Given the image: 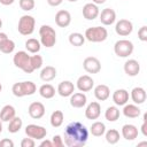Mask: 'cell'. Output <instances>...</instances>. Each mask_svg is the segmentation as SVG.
Instances as JSON below:
<instances>
[{"mask_svg": "<svg viewBox=\"0 0 147 147\" xmlns=\"http://www.w3.org/2000/svg\"><path fill=\"white\" fill-rule=\"evenodd\" d=\"M13 62L16 68L23 70L25 74L33 72V69L31 68V64H30V55L28 54V52H25V51L16 52L13 57Z\"/></svg>", "mask_w": 147, "mask_h": 147, "instance_id": "cell-5", "label": "cell"}, {"mask_svg": "<svg viewBox=\"0 0 147 147\" xmlns=\"http://www.w3.org/2000/svg\"><path fill=\"white\" fill-rule=\"evenodd\" d=\"M100 14L99 7L98 5L93 3V2H88L83 7V16L84 18L88 20V21H93L95 20Z\"/></svg>", "mask_w": 147, "mask_h": 147, "instance_id": "cell-13", "label": "cell"}, {"mask_svg": "<svg viewBox=\"0 0 147 147\" xmlns=\"http://www.w3.org/2000/svg\"><path fill=\"white\" fill-rule=\"evenodd\" d=\"M68 40H69L70 45L75 46V47H80L85 42V37L80 32H72V33H70Z\"/></svg>", "mask_w": 147, "mask_h": 147, "instance_id": "cell-29", "label": "cell"}, {"mask_svg": "<svg viewBox=\"0 0 147 147\" xmlns=\"http://www.w3.org/2000/svg\"><path fill=\"white\" fill-rule=\"evenodd\" d=\"M25 48H26L28 52H30V53H32V54H37V53L40 51V48H41V44H40V41L37 40V39L30 38V39H28V40L25 41Z\"/></svg>", "mask_w": 147, "mask_h": 147, "instance_id": "cell-32", "label": "cell"}, {"mask_svg": "<svg viewBox=\"0 0 147 147\" xmlns=\"http://www.w3.org/2000/svg\"><path fill=\"white\" fill-rule=\"evenodd\" d=\"M101 114V106L96 101H92L85 109V117L87 119H98Z\"/></svg>", "mask_w": 147, "mask_h": 147, "instance_id": "cell-15", "label": "cell"}, {"mask_svg": "<svg viewBox=\"0 0 147 147\" xmlns=\"http://www.w3.org/2000/svg\"><path fill=\"white\" fill-rule=\"evenodd\" d=\"M39 94L44 99H52L55 95V87L51 84H42L39 87Z\"/></svg>", "mask_w": 147, "mask_h": 147, "instance_id": "cell-27", "label": "cell"}, {"mask_svg": "<svg viewBox=\"0 0 147 147\" xmlns=\"http://www.w3.org/2000/svg\"><path fill=\"white\" fill-rule=\"evenodd\" d=\"M122 111H123V115L127 118H137L141 114L140 108L136 103H125Z\"/></svg>", "mask_w": 147, "mask_h": 147, "instance_id": "cell-23", "label": "cell"}, {"mask_svg": "<svg viewBox=\"0 0 147 147\" xmlns=\"http://www.w3.org/2000/svg\"><path fill=\"white\" fill-rule=\"evenodd\" d=\"M87 102V98L84 94V92H77L72 93L70 95V105L74 108H83Z\"/></svg>", "mask_w": 147, "mask_h": 147, "instance_id": "cell-22", "label": "cell"}, {"mask_svg": "<svg viewBox=\"0 0 147 147\" xmlns=\"http://www.w3.org/2000/svg\"><path fill=\"white\" fill-rule=\"evenodd\" d=\"M0 147H14V142L10 139H2L0 141Z\"/></svg>", "mask_w": 147, "mask_h": 147, "instance_id": "cell-42", "label": "cell"}, {"mask_svg": "<svg viewBox=\"0 0 147 147\" xmlns=\"http://www.w3.org/2000/svg\"><path fill=\"white\" fill-rule=\"evenodd\" d=\"M1 28H2V20L0 18V30H1Z\"/></svg>", "mask_w": 147, "mask_h": 147, "instance_id": "cell-49", "label": "cell"}, {"mask_svg": "<svg viewBox=\"0 0 147 147\" xmlns=\"http://www.w3.org/2000/svg\"><path fill=\"white\" fill-rule=\"evenodd\" d=\"M94 96L99 101H106L110 96V90L105 84H99L94 87Z\"/></svg>", "mask_w": 147, "mask_h": 147, "instance_id": "cell-24", "label": "cell"}, {"mask_svg": "<svg viewBox=\"0 0 147 147\" xmlns=\"http://www.w3.org/2000/svg\"><path fill=\"white\" fill-rule=\"evenodd\" d=\"M69 2H76V1H78V0H68Z\"/></svg>", "mask_w": 147, "mask_h": 147, "instance_id": "cell-50", "label": "cell"}, {"mask_svg": "<svg viewBox=\"0 0 147 147\" xmlns=\"http://www.w3.org/2000/svg\"><path fill=\"white\" fill-rule=\"evenodd\" d=\"M115 31L118 36H122V37H126L129 34L132 33L133 31V24L131 21L129 20H125V18H122L119 20L116 25H115Z\"/></svg>", "mask_w": 147, "mask_h": 147, "instance_id": "cell-10", "label": "cell"}, {"mask_svg": "<svg viewBox=\"0 0 147 147\" xmlns=\"http://www.w3.org/2000/svg\"><path fill=\"white\" fill-rule=\"evenodd\" d=\"M134 46L127 39H119L114 45V52L118 57H127L133 53Z\"/></svg>", "mask_w": 147, "mask_h": 147, "instance_id": "cell-7", "label": "cell"}, {"mask_svg": "<svg viewBox=\"0 0 147 147\" xmlns=\"http://www.w3.org/2000/svg\"><path fill=\"white\" fill-rule=\"evenodd\" d=\"M76 87L80 92H88L94 87V80L91 76L88 75H83L80 76L77 82H76Z\"/></svg>", "mask_w": 147, "mask_h": 147, "instance_id": "cell-12", "label": "cell"}, {"mask_svg": "<svg viewBox=\"0 0 147 147\" xmlns=\"http://www.w3.org/2000/svg\"><path fill=\"white\" fill-rule=\"evenodd\" d=\"M56 77V69L53 65H46L40 71V79L42 82H51Z\"/></svg>", "mask_w": 147, "mask_h": 147, "instance_id": "cell-25", "label": "cell"}, {"mask_svg": "<svg viewBox=\"0 0 147 147\" xmlns=\"http://www.w3.org/2000/svg\"><path fill=\"white\" fill-rule=\"evenodd\" d=\"M2 132V121L0 119V133Z\"/></svg>", "mask_w": 147, "mask_h": 147, "instance_id": "cell-48", "label": "cell"}, {"mask_svg": "<svg viewBox=\"0 0 147 147\" xmlns=\"http://www.w3.org/2000/svg\"><path fill=\"white\" fill-rule=\"evenodd\" d=\"M105 137H106V141L110 145H115L119 141V132L115 129H110V130L106 131Z\"/></svg>", "mask_w": 147, "mask_h": 147, "instance_id": "cell-34", "label": "cell"}, {"mask_svg": "<svg viewBox=\"0 0 147 147\" xmlns=\"http://www.w3.org/2000/svg\"><path fill=\"white\" fill-rule=\"evenodd\" d=\"M39 36H40V44L47 48H51L56 42V32L51 25H41L39 29Z\"/></svg>", "mask_w": 147, "mask_h": 147, "instance_id": "cell-3", "label": "cell"}, {"mask_svg": "<svg viewBox=\"0 0 147 147\" xmlns=\"http://www.w3.org/2000/svg\"><path fill=\"white\" fill-rule=\"evenodd\" d=\"M84 37L86 40H88L91 42H101L107 39L108 31L103 26H91V28L86 29Z\"/></svg>", "mask_w": 147, "mask_h": 147, "instance_id": "cell-4", "label": "cell"}, {"mask_svg": "<svg viewBox=\"0 0 147 147\" xmlns=\"http://www.w3.org/2000/svg\"><path fill=\"white\" fill-rule=\"evenodd\" d=\"M55 23L60 28H67L71 23V15L68 10L61 9L55 14Z\"/></svg>", "mask_w": 147, "mask_h": 147, "instance_id": "cell-16", "label": "cell"}, {"mask_svg": "<svg viewBox=\"0 0 147 147\" xmlns=\"http://www.w3.org/2000/svg\"><path fill=\"white\" fill-rule=\"evenodd\" d=\"M14 49H15V42L9 38L0 45V52H2L3 54H10L14 52Z\"/></svg>", "mask_w": 147, "mask_h": 147, "instance_id": "cell-35", "label": "cell"}, {"mask_svg": "<svg viewBox=\"0 0 147 147\" xmlns=\"http://www.w3.org/2000/svg\"><path fill=\"white\" fill-rule=\"evenodd\" d=\"M124 72L130 77H136L140 72V64L137 60L130 59L124 63Z\"/></svg>", "mask_w": 147, "mask_h": 147, "instance_id": "cell-17", "label": "cell"}, {"mask_svg": "<svg viewBox=\"0 0 147 147\" xmlns=\"http://www.w3.org/2000/svg\"><path fill=\"white\" fill-rule=\"evenodd\" d=\"M15 0H0V3L3 5V6H9V5H13Z\"/></svg>", "mask_w": 147, "mask_h": 147, "instance_id": "cell-46", "label": "cell"}, {"mask_svg": "<svg viewBox=\"0 0 147 147\" xmlns=\"http://www.w3.org/2000/svg\"><path fill=\"white\" fill-rule=\"evenodd\" d=\"M107 0H92V2L93 3H95V5H102V3H105Z\"/></svg>", "mask_w": 147, "mask_h": 147, "instance_id": "cell-47", "label": "cell"}, {"mask_svg": "<svg viewBox=\"0 0 147 147\" xmlns=\"http://www.w3.org/2000/svg\"><path fill=\"white\" fill-rule=\"evenodd\" d=\"M99 17H100V22L103 25H111L116 21V13L113 8L108 7L101 10V13L99 14Z\"/></svg>", "mask_w": 147, "mask_h": 147, "instance_id": "cell-14", "label": "cell"}, {"mask_svg": "<svg viewBox=\"0 0 147 147\" xmlns=\"http://www.w3.org/2000/svg\"><path fill=\"white\" fill-rule=\"evenodd\" d=\"M36 142H34V139L28 137V138H24L22 141H21V146L22 147H34Z\"/></svg>", "mask_w": 147, "mask_h": 147, "instance_id": "cell-40", "label": "cell"}, {"mask_svg": "<svg viewBox=\"0 0 147 147\" xmlns=\"http://www.w3.org/2000/svg\"><path fill=\"white\" fill-rule=\"evenodd\" d=\"M37 91V86L31 80H25V82H20V83H15L11 87V92L17 98H22V96H29L34 94Z\"/></svg>", "mask_w": 147, "mask_h": 147, "instance_id": "cell-2", "label": "cell"}, {"mask_svg": "<svg viewBox=\"0 0 147 147\" xmlns=\"http://www.w3.org/2000/svg\"><path fill=\"white\" fill-rule=\"evenodd\" d=\"M52 142H53V147H63L64 142H63V138L60 134H55L52 138Z\"/></svg>", "mask_w": 147, "mask_h": 147, "instance_id": "cell-38", "label": "cell"}, {"mask_svg": "<svg viewBox=\"0 0 147 147\" xmlns=\"http://www.w3.org/2000/svg\"><path fill=\"white\" fill-rule=\"evenodd\" d=\"M34 0H20V7L24 11H30L34 8Z\"/></svg>", "mask_w": 147, "mask_h": 147, "instance_id": "cell-37", "label": "cell"}, {"mask_svg": "<svg viewBox=\"0 0 147 147\" xmlns=\"http://www.w3.org/2000/svg\"><path fill=\"white\" fill-rule=\"evenodd\" d=\"M138 38L141 40V41H147V26L144 25L139 29L138 31Z\"/></svg>", "mask_w": 147, "mask_h": 147, "instance_id": "cell-39", "label": "cell"}, {"mask_svg": "<svg viewBox=\"0 0 147 147\" xmlns=\"http://www.w3.org/2000/svg\"><path fill=\"white\" fill-rule=\"evenodd\" d=\"M74 92H75V85L70 80H63L57 86V93L63 98L70 96Z\"/></svg>", "mask_w": 147, "mask_h": 147, "instance_id": "cell-19", "label": "cell"}, {"mask_svg": "<svg viewBox=\"0 0 147 147\" xmlns=\"http://www.w3.org/2000/svg\"><path fill=\"white\" fill-rule=\"evenodd\" d=\"M147 114H144V122L141 125V133L144 137H147Z\"/></svg>", "mask_w": 147, "mask_h": 147, "instance_id": "cell-41", "label": "cell"}, {"mask_svg": "<svg viewBox=\"0 0 147 147\" xmlns=\"http://www.w3.org/2000/svg\"><path fill=\"white\" fill-rule=\"evenodd\" d=\"M22 125H23L22 118L15 116L14 118H11V119L9 121V124H8V132H9V133H17V132L22 129Z\"/></svg>", "mask_w": 147, "mask_h": 147, "instance_id": "cell-33", "label": "cell"}, {"mask_svg": "<svg viewBox=\"0 0 147 147\" xmlns=\"http://www.w3.org/2000/svg\"><path fill=\"white\" fill-rule=\"evenodd\" d=\"M88 139V130L80 122L69 123L63 133V142L68 147H83L86 145Z\"/></svg>", "mask_w": 147, "mask_h": 147, "instance_id": "cell-1", "label": "cell"}, {"mask_svg": "<svg viewBox=\"0 0 147 147\" xmlns=\"http://www.w3.org/2000/svg\"><path fill=\"white\" fill-rule=\"evenodd\" d=\"M42 63H44V60L40 55L36 54V55L30 56V64H31V68L33 69V71L37 69H40L42 67Z\"/></svg>", "mask_w": 147, "mask_h": 147, "instance_id": "cell-36", "label": "cell"}, {"mask_svg": "<svg viewBox=\"0 0 147 147\" xmlns=\"http://www.w3.org/2000/svg\"><path fill=\"white\" fill-rule=\"evenodd\" d=\"M40 147H53V142H52V140H42L41 142H40Z\"/></svg>", "mask_w": 147, "mask_h": 147, "instance_id": "cell-44", "label": "cell"}, {"mask_svg": "<svg viewBox=\"0 0 147 147\" xmlns=\"http://www.w3.org/2000/svg\"><path fill=\"white\" fill-rule=\"evenodd\" d=\"M138 127L133 124H125L122 126V136L125 140H129V141H132L134 140L136 138H138Z\"/></svg>", "mask_w": 147, "mask_h": 147, "instance_id": "cell-20", "label": "cell"}, {"mask_svg": "<svg viewBox=\"0 0 147 147\" xmlns=\"http://www.w3.org/2000/svg\"><path fill=\"white\" fill-rule=\"evenodd\" d=\"M16 116V110L11 105H6L0 110V119L2 122H9Z\"/></svg>", "mask_w": 147, "mask_h": 147, "instance_id": "cell-26", "label": "cell"}, {"mask_svg": "<svg viewBox=\"0 0 147 147\" xmlns=\"http://www.w3.org/2000/svg\"><path fill=\"white\" fill-rule=\"evenodd\" d=\"M83 68L88 74H98L101 70V63L95 56H87L83 61Z\"/></svg>", "mask_w": 147, "mask_h": 147, "instance_id": "cell-9", "label": "cell"}, {"mask_svg": "<svg viewBox=\"0 0 147 147\" xmlns=\"http://www.w3.org/2000/svg\"><path fill=\"white\" fill-rule=\"evenodd\" d=\"M2 91V85H1V83H0V92Z\"/></svg>", "mask_w": 147, "mask_h": 147, "instance_id": "cell-51", "label": "cell"}, {"mask_svg": "<svg viewBox=\"0 0 147 147\" xmlns=\"http://www.w3.org/2000/svg\"><path fill=\"white\" fill-rule=\"evenodd\" d=\"M63 2V0H47V3L52 7H57Z\"/></svg>", "mask_w": 147, "mask_h": 147, "instance_id": "cell-43", "label": "cell"}, {"mask_svg": "<svg viewBox=\"0 0 147 147\" xmlns=\"http://www.w3.org/2000/svg\"><path fill=\"white\" fill-rule=\"evenodd\" d=\"M119 115H121L119 109L116 106H110L105 111V118L108 122H116L119 118Z\"/></svg>", "mask_w": 147, "mask_h": 147, "instance_id": "cell-28", "label": "cell"}, {"mask_svg": "<svg viewBox=\"0 0 147 147\" xmlns=\"http://www.w3.org/2000/svg\"><path fill=\"white\" fill-rule=\"evenodd\" d=\"M130 96H131L132 101H133L136 105H142V103L146 101L147 94H146V91H145V88H144V87L137 86V87L132 88Z\"/></svg>", "mask_w": 147, "mask_h": 147, "instance_id": "cell-21", "label": "cell"}, {"mask_svg": "<svg viewBox=\"0 0 147 147\" xmlns=\"http://www.w3.org/2000/svg\"><path fill=\"white\" fill-rule=\"evenodd\" d=\"M63 121H64V115L61 110H55L52 113L49 122L53 127H60L63 124Z\"/></svg>", "mask_w": 147, "mask_h": 147, "instance_id": "cell-30", "label": "cell"}, {"mask_svg": "<svg viewBox=\"0 0 147 147\" xmlns=\"http://www.w3.org/2000/svg\"><path fill=\"white\" fill-rule=\"evenodd\" d=\"M90 132L94 137H101V136H103L105 132H106V125H105V123L99 122V121L92 123V125L90 126Z\"/></svg>", "mask_w": 147, "mask_h": 147, "instance_id": "cell-31", "label": "cell"}, {"mask_svg": "<svg viewBox=\"0 0 147 147\" xmlns=\"http://www.w3.org/2000/svg\"><path fill=\"white\" fill-rule=\"evenodd\" d=\"M129 98L130 94L124 88H118L113 93V101L116 106H124L125 103H127Z\"/></svg>", "mask_w": 147, "mask_h": 147, "instance_id": "cell-18", "label": "cell"}, {"mask_svg": "<svg viewBox=\"0 0 147 147\" xmlns=\"http://www.w3.org/2000/svg\"><path fill=\"white\" fill-rule=\"evenodd\" d=\"M8 39V36L5 33V32H0V45L5 41V40H7Z\"/></svg>", "mask_w": 147, "mask_h": 147, "instance_id": "cell-45", "label": "cell"}, {"mask_svg": "<svg viewBox=\"0 0 147 147\" xmlns=\"http://www.w3.org/2000/svg\"><path fill=\"white\" fill-rule=\"evenodd\" d=\"M36 26V20L31 15H23L17 24V30L22 36H30L33 33Z\"/></svg>", "mask_w": 147, "mask_h": 147, "instance_id": "cell-6", "label": "cell"}, {"mask_svg": "<svg viewBox=\"0 0 147 147\" xmlns=\"http://www.w3.org/2000/svg\"><path fill=\"white\" fill-rule=\"evenodd\" d=\"M25 134L34 140H42L47 134V130L41 125L29 124L25 127Z\"/></svg>", "mask_w": 147, "mask_h": 147, "instance_id": "cell-8", "label": "cell"}, {"mask_svg": "<svg viewBox=\"0 0 147 147\" xmlns=\"http://www.w3.org/2000/svg\"><path fill=\"white\" fill-rule=\"evenodd\" d=\"M45 111H46L45 106L39 101H34V102L30 103V106L28 108V113H29L30 117L33 119H40L45 115Z\"/></svg>", "mask_w": 147, "mask_h": 147, "instance_id": "cell-11", "label": "cell"}]
</instances>
